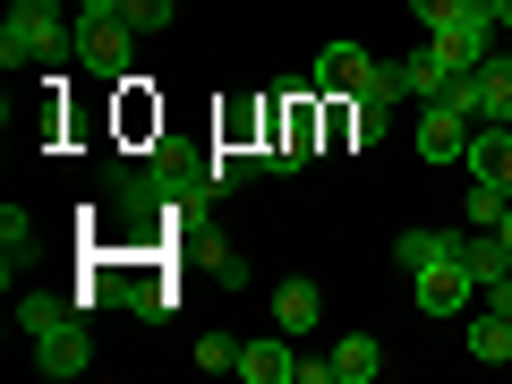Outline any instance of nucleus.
I'll use <instances>...</instances> for the list:
<instances>
[{
    "label": "nucleus",
    "mask_w": 512,
    "mask_h": 384,
    "mask_svg": "<svg viewBox=\"0 0 512 384\" xmlns=\"http://www.w3.org/2000/svg\"><path fill=\"white\" fill-rule=\"evenodd\" d=\"M308 86L333 94V103H402L410 77H402V60H376V52H359V43H325Z\"/></svg>",
    "instance_id": "1"
},
{
    "label": "nucleus",
    "mask_w": 512,
    "mask_h": 384,
    "mask_svg": "<svg viewBox=\"0 0 512 384\" xmlns=\"http://www.w3.org/2000/svg\"><path fill=\"white\" fill-rule=\"evenodd\" d=\"M69 9H60V0H18V9H9V26H0V60H9V69H26V60H60L69 52Z\"/></svg>",
    "instance_id": "2"
},
{
    "label": "nucleus",
    "mask_w": 512,
    "mask_h": 384,
    "mask_svg": "<svg viewBox=\"0 0 512 384\" xmlns=\"http://www.w3.org/2000/svg\"><path fill=\"white\" fill-rule=\"evenodd\" d=\"M461 171H470V180L512 188V120H478V128H470V154H461Z\"/></svg>",
    "instance_id": "7"
},
{
    "label": "nucleus",
    "mask_w": 512,
    "mask_h": 384,
    "mask_svg": "<svg viewBox=\"0 0 512 384\" xmlns=\"http://www.w3.org/2000/svg\"><path fill=\"white\" fill-rule=\"evenodd\" d=\"M487 308H495V316H512V274H504V282L487 291Z\"/></svg>",
    "instance_id": "22"
},
{
    "label": "nucleus",
    "mask_w": 512,
    "mask_h": 384,
    "mask_svg": "<svg viewBox=\"0 0 512 384\" xmlns=\"http://www.w3.org/2000/svg\"><path fill=\"white\" fill-rule=\"evenodd\" d=\"M470 359L478 367H504L512 359V316H495V308L478 316V325H470Z\"/></svg>",
    "instance_id": "13"
},
{
    "label": "nucleus",
    "mask_w": 512,
    "mask_h": 384,
    "mask_svg": "<svg viewBox=\"0 0 512 384\" xmlns=\"http://www.w3.org/2000/svg\"><path fill=\"white\" fill-rule=\"evenodd\" d=\"M410 18H427V35H436V26L461 18V0H410Z\"/></svg>",
    "instance_id": "20"
},
{
    "label": "nucleus",
    "mask_w": 512,
    "mask_h": 384,
    "mask_svg": "<svg viewBox=\"0 0 512 384\" xmlns=\"http://www.w3.org/2000/svg\"><path fill=\"white\" fill-rule=\"evenodd\" d=\"M120 18L137 26V35H163V26L180 18V0H120Z\"/></svg>",
    "instance_id": "17"
},
{
    "label": "nucleus",
    "mask_w": 512,
    "mask_h": 384,
    "mask_svg": "<svg viewBox=\"0 0 512 384\" xmlns=\"http://www.w3.org/2000/svg\"><path fill=\"white\" fill-rule=\"evenodd\" d=\"M128 43H137V26H128L120 9H86V26H77V52H86L94 77H128Z\"/></svg>",
    "instance_id": "5"
},
{
    "label": "nucleus",
    "mask_w": 512,
    "mask_h": 384,
    "mask_svg": "<svg viewBox=\"0 0 512 384\" xmlns=\"http://www.w3.org/2000/svg\"><path fill=\"white\" fill-rule=\"evenodd\" d=\"M402 77H410V94H419V103H436V94L453 86V69H444V60L427 52V43H419V52H410V60H402Z\"/></svg>",
    "instance_id": "15"
},
{
    "label": "nucleus",
    "mask_w": 512,
    "mask_h": 384,
    "mask_svg": "<svg viewBox=\"0 0 512 384\" xmlns=\"http://www.w3.org/2000/svg\"><path fill=\"white\" fill-rule=\"evenodd\" d=\"M470 111H461V103H444V94H436V103H419V154H427V171H444V163H461V154H470Z\"/></svg>",
    "instance_id": "6"
},
{
    "label": "nucleus",
    "mask_w": 512,
    "mask_h": 384,
    "mask_svg": "<svg viewBox=\"0 0 512 384\" xmlns=\"http://www.w3.org/2000/svg\"><path fill=\"white\" fill-rule=\"evenodd\" d=\"M495 18H504V26H512V0H495Z\"/></svg>",
    "instance_id": "25"
},
{
    "label": "nucleus",
    "mask_w": 512,
    "mask_h": 384,
    "mask_svg": "<svg viewBox=\"0 0 512 384\" xmlns=\"http://www.w3.org/2000/svg\"><path fill=\"white\" fill-rule=\"evenodd\" d=\"M291 384H342V376H333V359H299V367H291Z\"/></svg>",
    "instance_id": "21"
},
{
    "label": "nucleus",
    "mask_w": 512,
    "mask_h": 384,
    "mask_svg": "<svg viewBox=\"0 0 512 384\" xmlns=\"http://www.w3.org/2000/svg\"><path fill=\"white\" fill-rule=\"evenodd\" d=\"M410 299H419V316H461L478 299V282H470V265L461 256H436V265H419L410 274Z\"/></svg>",
    "instance_id": "4"
},
{
    "label": "nucleus",
    "mask_w": 512,
    "mask_h": 384,
    "mask_svg": "<svg viewBox=\"0 0 512 384\" xmlns=\"http://www.w3.org/2000/svg\"><path fill=\"white\" fill-rule=\"evenodd\" d=\"M86 359H94V333H86V316H69V308H60L52 325L35 333V367H43L52 384H69V376H86Z\"/></svg>",
    "instance_id": "3"
},
{
    "label": "nucleus",
    "mask_w": 512,
    "mask_h": 384,
    "mask_svg": "<svg viewBox=\"0 0 512 384\" xmlns=\"http://www.w3.org/2000/svg\"><path fill=\"white\" fill-rule=\"evenodd\" d=\"M495 239H504V248H512V205H504V222H495Z\"/></svg>",
    "instance_id": "23"
},
{
    "label": "nucleus",
    "mask_w": 512,
    "mask_h": 384,
    "mask_svg": "<svg viewBox=\"0 0 512 384\" xmlns=\"http://www.w3.org/2000/svg\"><path fill=\"white\" fill-rule=\"evenodd\" d=\"M333 376H342V384H376V376H384V342H376V333L333 342Z\"/></svg>",
    "instance_id": "11"
},
{
    "label": "nucleus",
    "mask_w": 512,
    "mask_h": 384,
    "mask_svg": "<svg viewBox=\"0 0 512 384\" xmlns=\"http://www.w3.org/2000/svg\"><path fill=\"white\" fill-rule=\"evenodd\" d=\"M504 205H512V188L470 180V197H461V222H470V231H495V222H504Z\"/></svg>",
    "instance_id": "14"
},
{
    "label": "nucleus",
    "mask_w": 512,
    "mask_h": 384,
    "mask_svg": "<svg viewBox=\"0 0 512 384\" xmlns=\"http://www.w3.org/2000/svg\"><path fill=\"white\" fill-rule=\"evenodd\" d=\"M316 316H325V291H316V282H282V291H274V325L291 333V342L316 333Z\"/></svg>",
    "instance_id": "10"
},
{
    "label": "nucleus",
    "mask_w": 512,
    "mask_h": 384,
    "mask_svg": "<svg viewBox=\"0 0 512 384\" xmlns=\"http://www.w3.org/2000/svg\"><path fill=\"white\" fill-rule=\"evenodd\" d=\"M26 239H35V214H26V205H0V248H9V265H18Z\"/></svg>",
    "instance_id": "19"
},
{
    "label": "nucleus",
    "mask_w": 512,
    "mask_h": 384,
    "mask_svg": "<svg viewBox=\"0 0 512 384\" xmlns=\"http://www.w3.org/2000/svg\"><path fill=\"white\" fill-rule=\"evenodd\" d=\"M77 9H120V0H77Z\"/></svg>",
    "instance_id": "24"
},
{
    "label": "nucleus",
    "mask_w": 512,
    "mask_h": 384,
    "mask_svg": "<svg viewBox=\"0 0 512 384\" xmlns=\"http://www.w3.org/2000/svg\"><path fill=\"white\" fill-rule=\"evenodd\" d=\"M436 256H461V231H402L393 239V265H402V274H419Z\"/></svg>",
    "instance_id": "12"
},
{
    "label": "nucleus",
    "mask_w": 512,
    "mask_h": 384,
    "mask_svg": "<svg viewBox=\"0 0 512 384\" xmlns=\"http://www.w3.org/2000/svg\"><path fill=\"white\" fill-rule=\"evenodd\" d=\"M291 367H299V350H291V333H256V342H239V376L248 384H291Z\"/></svg>",
    "instance_id": "8"
},
{
    "label": "nucleus",
    "mask_w": 512,
    "mask_h": 384,
    "mask_svg": "<svg viewBox=\"0 0 512 384\" xmlns=\"http://www.w3.org/2000/svg\"><path fill=\"white\" fill-rule=\"evenodd\" d=\"M461 265H470V282H478V291H495V282L512 274V248H504L495 231H461Z\"/></svg>",
    "instance_id": "9"
},
{
    "label": "nucleus",
    "mask_w": 512,
    "mask_h": 384,
    "mask_svg": "<svg viewBox=\"0 0 512 384\" xmlns=\"http://www.w3.org/2000/svg\"><path fill=\"white\" fill-rule=\"evenodd\" d=\"M197 367H205V376H239V342H231V333H205V342H197Z\"/></svg>",
    "instance_id": "18"
},
{
    "label": "nucleus",
    "mask_w": 512,
    "mask_h": 384,
    "mask_svg": "<svg viewBox=\"0 0 512 384\" xmlns=\"http://www.w3.org/2000/svg\"><path fill=\"white\" fill-rule=\"evenodd\" d=\"M384 120H393V103H350L342 137H350V146H376V137H384Z\"/></svg>",
    "instance_id": "16"
}]
</instances>
